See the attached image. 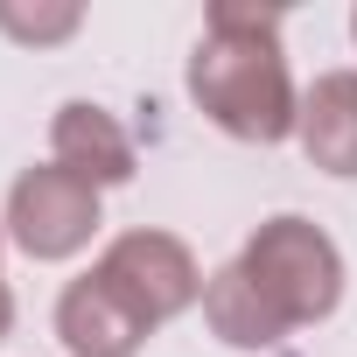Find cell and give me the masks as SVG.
Returning <instances> with one entry per match:
<instances>
[{
	"label": "cell",
	"mask_w": 357,
	"mask_h": 357,
	"mask_svg": "<svg viewBox=\"0 0 357 357\" xmlns=\"http://www.w3.org/2000/svg\"><path fill=\"white\" fill-rule=\"evenodd\" d=\"M190 98L231 140H259V147L287 140L301 119V98L280 56V15L252 8V0H218L190 56Z\"/></svg>",
	"instance_id": "cell-1"
},
{
	"label": "cell",
	"mask_w": 357,
	"mask_h": 357,
	"mask_svg": "<svg viewBox=\"0 0 357 357\" xmlns=\"http://www.w3.org/2000/svg\"><path fill=\"white\" fill-rule=\"evenodd\" d=\"M0 29H8L15 43L50 50V43H70V36L84 29V8H77V0H50V8H22V0H0Z\"/></svg>",
	"instance_id": "cell-9"
},
{
	"label": "cell",
	"mask_w": 357,
	"mask_h": 357,
	"mask_svg": "<svg viewBox=\"0 0 357 357\" xmlns=\"http://www.w3.org/2000/svg\"><path fill=\"white\" fill-rule=\"evenodd\" d=\"M50 154H56V168H70L77 183H91V190H112V183L133 175V140H126V126H119L105 105H91V98L56 105V119H50Z\"/></svg>",
	"instance_id": "cell-6"
},
{
	"label": "cell",
	"mask_w": 357,
	"mask_h": 357,
	"mask_svg": "<svg viewBox=\"0 0 357 357\" xmlns=\"http://www.w3.org/2000/svg\"><path fill=\"white\" fill-rule=\"evenodd\" d=\"M204 322H211V336L231 343V350H273V343L287 336V322L259 301V287L238 273V259H231L225 273H211V287H204Z\"/></svg>",
	"instance_id": "cell-8"
},
{
	"label": "cell",
	"mask_w": 357,
	"mask_h": 357,
	"mask_svg": "<svg viewBox=\"0 0 357 357\" xmlns=\"http://www.w3.org/2000/svg\"><path fill=\"white\" fill-rule=\"evenodd\" d=\"M0 238H8V231H0Z\"/></svg>",
	"instance_id": "cell-12"
},
{
	"label": "cell",
	"mask_w": 357,
	"mask_h": 357,
	"mask_svg": "<svg viewBox=\"0 0 357 357\" xmlns=\"http://www.w3.org/2000/svg\"><path fill=\"white\" fill-rule=\"evenodd\" d=\"M238 273L259 287V301L287 322V329H308V322H322L336 301H343V252H336V238L322 231V225H308V218H266L252 238H245V252H238Z\"/></svg>",
	"instance_id": "cell-2"
},
{
	"label": "cell",
	"mask_w": 357,
	"mask_h": 357,
	"mask_svg": "<svg viewBox=\"0 0 357 357\" xmlns=\"http://www.w3.org/2000/svg\"><path fill=\"white\" fill-rule=\"evenodd\" d=\"M15 329V294H8V280H0V336Z\"/></svg>",
	"instance_id": "cell-10"
},
{
	"label": "cell",
	"mask_w": 357,
	"mask_h": 357,
	"mask_svg": "<svg viewBox=\"0 0 357 357\" xmlns=\"http://www.w3.org/2000/svg\"><path fill=\"white\" fill-rule=\"evenodd\" d=\"M0 225H8V238H15L29 259H70V252L91 245V231H98L105 218H98V190L50 161V168L15 175L8 218H0Z\"/></svg>",
	"instance_id": "cell-3"
},
{
	"label": "cell",
	"mask_w": 357,
	"mask_h": 357,
	"mask_svg": "<svg viewBox=\"0 0 357 357\" xmlns=\"http://www.w3.org/2000/svg\"><path fill=\"white\" fill-rule=\"evenodd\" d=\"M294 140L322 175H336V183L357 175V70H329V77H315L301 91Z\"/></svg>",
	"instance_id": "cell-7"
},
{
	"label": "cell",
	"mask_w": 357,
	"mask_h": 357,
	"mask_svg": "<svg viewBox=\"0 0 357 357\" xmlns=\"http://www.w3.org/2000/svg\"><path fill=\"white\" fill-rule=\"evenodd\" d=\"M56 336H63L70 357H133V350L154 336V322L91 266L84 280H70V287L56 294Z\"/></svg>",
	"instance_id": "cell-5"
},
{
	"label": "cell",
	"mask_w": 357,
	"mask_h": 357,
	"mask_svg": "<svg viewBox=\"0 0 357 357\" xmlns=\"http://www.w3.org/2000/svg\"><path fill=\"white\" fill-rule=\"evenodd\" d=\"M350 36H357V15H350Z\"/></svg>",
	"instance_id": "cell-11"
},
{
	"label": "cell",
	"mask_w": 357,
	"mask_h": 357,
	"mask_svg": "<svg viewBox=\"0 0 357 357\" xmlns=\"http://www.w3.org/2000/svg\"><path fill=\"white\" fill-rule=\"evenodd\" d=\"M98 273L161 329L168 315H183V308H197L204 301V266H197V252L183 245V238H168V231H119L112 245H105V259H98Z\"/></svg>",
	"instance_id": "cell-4"
}]
</instances>
